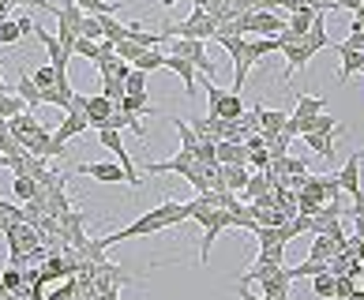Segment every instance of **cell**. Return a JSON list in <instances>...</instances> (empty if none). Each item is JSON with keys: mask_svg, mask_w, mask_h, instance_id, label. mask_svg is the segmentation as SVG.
I'll list each match as a JSON object with an SVG mask.
<instances>
[{"mask_svg": "<svg viewBox=\"0 0 364 300\" xmlns=\"http://www.w3.org/2000/svg\"><path fill=\"white\" fill-rule=\"evenodd\" d=\"M188 210H192V222L203 225V240H199V263H207V259H210V248H214V240H218L225 229H229V210L210 207L203 195L188 199Z\"/></svg>", "mask_w": 364, "mask_h": 300, "instance_id": "1", "label": "cell"}, {"mask_svg": "<svg viewBox=\"0 0 364 300\" xmlns=\"http://www.w3.org/2000/svg\"><path fill=\"white\" fill-rule=\"evenodd\" d=\"M161 34H166V42H169V38H196V42H203V38L218 34V19H214L210 11H203V8H196L184 23H166V31H161Z\"/></svg>", "mask_w": 364, "mask_h": 300, "instance_id": "2", "label": "cell"}, {"mask_svg": "<svg viewBox=\"0 0 364 300\" xmlns=\"http://www.w3.org/2000/svg\"><path fill=\"white\" fill-rule=\"evenodd\" d=\"M98 139H102V146L117 158V166L124 169L128 184H132V192H139V188H143V176H139V169H136V161H132V154L124 150V135H120L117 128H102V132H98Z\"/></svg>", "mask_w": 364, "mask_h": 300, "instance_id": "3", "label": "cell"}, {"mask_svg": "<svg viewBox=\"0 0 364 300\" xmlns=\"http://www.w3.org/2000/svg\"><path fill=\"white\" fill-rule=\"evenodd\" d=\"M248 26L259 38H274L289 26V16L286 11H274V8H263V11H248Z\"/></svg>", "mask_w": 364, "mask_h": 300, "instance_id": "4", "label": "cell"}, {"mask_svg": "<svg viewBox=\"0 0 364 300\" xmlns=\"http://www.w3.org/2000/svg\"><path fill=\"white\" fill-rule=\"evenodd\" d=\"M75 173L90 176V181H98V184H128V176L117 161H83V166H75Z\"/></svg>", "mask_w": 364, "mask_h": 300, "instance_id": "5", "label": "cell"}, {"mask_svg": "<svg viewBox=\"0 0 364 300\" xmlns=\"http://www.w3.org/2000/svg\"><path fill=\"white\" fill-rule=\"evenodd\" d=\"M169 49L177 53V57H184V60H192L203 75H210L214 68H210V60H207V49H203V42H196V38H169Z\"/></svg>", "mask_w": 364, "mask_h": 300, "instance_id": "6", "label": "cell"}, {"mask_svg": "<svg viewBox=\"0 0 364 300\" xmlns=\"http://www.w3.org/2000/svg\"><path fill=\"white\" fill-rule=\"evenodd\" d=\"M192 169H196V154H188V150H181V154H173V158H166V161H151L146 166V176H166V173H177V176H192Z\"/></svg>", "mask_w": 364, "mask_h": 300, "instance_id": "7", "label": "cell"}, {"mask_svg": "<svg viewBox=\"0 0 364 300\" xmlns=\"http://www.w3.org/2000/svg\"><path fill=\"white\" fill-rule=\"evenodd\" d=\"M338 184H342V192L353 195V203L364 199V188H360V150H353V154L346 158V166L338 169Z\"/></svg>", "mask_w": 364, "mask_h": 300, "instance_id": "8", "label": "cell"}, {"mask_svg": "<svg viewBox=\"0 0 364 300\" xmlns=\"http://www.w3.org/2000/svg\"><path fill=\"white\" fill-rule=\"evenodd\" d=\"M331 49L342 57V68H338V87H346L349 83V75H364V53L360 49H349V45H342V42H331Z\"/></svg>", "mask_w": 364, "mask_h": 300, "instance_id": "9", "label": "cell"}, {"mask_svg": "<svg viewBox=\"0 0 364 300\" xmlns=\"http://www.w3.org/2000/svg\"><path fill=\"white\" fill-rule=\"evenodd\" d=\"M282 53H286V72H282V83H286L293 72L308 68V64H312V57H316V49L308 45V42H289V45H282Z\"/></svg>", "mask_w": 364, "mask_h": 300, "instance_id": "10", "label": "cell"}, {"mask_svg": "<svg viewBox=\"0 0 364 300\" xmlns=\"http://www.w3.org/2000/svg\"><path fill=\"white\" fill-rule=\"evenodd\" d=\"M83 109H87V120H90V128L98 132L105 120L113 117V109H117V102H109L105 94L98 90V94H87V102H83Z\"/></svg>", "mask_w": 364, "mask_h": 300, "instance_id": "11", "label": "cell"}, {"mask_svg": "<svg viewBox=\"0 0 364 300\" xmlns=\"http://www.w3.org/2000/svg\"><path fill=\"white\" fill-rule=\"evenodd\" d=\"M34 38L49 49V64L57 68V72H68V60L75 57V53H72V49H64V45H60V38H57V34H49V31H38Z\"/></svg>", "mask_w": 364, "mask_h": 300, "instance_id": "12", "label": "cell"}, {"mask_svg": "<svg viewBox=\"0 0 364 300\" xmlns=\"http://www.w3.org/2000/svg\"><path fill=\"white\" fill-rule=\"evenodd\" d=\"M166 68L181 75V83H184V98H192V94H196V75H199V68H196L192 60L177 57V53H169V57H166Z\"/></svg>", "mask_w": 364, "mask_h": 300, "instance_id": "13", "label": "cell"}, {"mask_svg": "<svg viewBox=\"0 0 364 300\" xmlns=\"http://www.w3.org/2000/svg\"><path fill=\"white\" fill-rule=\"evenodd\" d=\"M214 154H218V166H248V146L245 143L218 139L214 143Z\"/></svg>", "mask_w": 364, "mask_h": 300, "instance_id": "14", "label": "cell"}, {"mask_svg": "<svg viewBox=\"0 0 364 300\" xmlns=\"http://www.w3.org/2000/svg\"><path fill=\"white\" fill-rule=\"evenodd\" d=\"M289 267H282V270H274L271 278H259V285H263V296L267 300H289Z\"/></svg>", "mask_w": 364, "mask_h": 300, "instance_id": "15", "label": "cell"}, {"mask_svg": "<svg viewBox=\"0 0 364 300\" xmlns=\"http://www.w3.org/2000/svg\"><path fill=\"white\" fill-rule=\"evenodd\" d=\"M16 94L26 102V109L46 105V102H42V90L34 87V79H31V72H26V68H19V72H16Z\"/></svg>", "mask_w": 364, "mask_h": 300, "instance_id": "16", "label": "cell"}, {"mask_svg": "<svg viewBox=\"0 0 364 300\" xmlns=\"http://www.w3.org/2000/svg\"><path fill=\"white\" fill-rule=\"evenodd\" d=\"M334 135H346V132H308L304 143L312 146L323 161H334Z\"/></svg>", "mask_w": 364, "mask_h": 300, "instance_id": "17", "label": "cell"}, {"mask_svg": "<svg viewBox=\"0 0 364 300\" xmlns=\"http://www.w3.org/2000/svg\"><path fill=\"white\" fill-rule=\"evenodd\" d=\"M210 117H218V120H229V124H233V120H240V117H245V98H240L237 90H229L225 98L218 102V109H214Z\"/></svg>", "mask_w": 364, "mask_h": 300, "instance_id": "18", "label": "cell"}, {"mask_svg": "<svg viewBox=\"0 0 364 300\" xmlns=\"http://www.w3.org/2000/svg\"><path fill=\"white\" fill-rule=\"evenodd\" d=\"M8 132L16 135L19 146H23V139H31V135H38V132H42V124H38V120L31 117V109H26V113H19V117H11V120H8Z\"/></svg>", "mask_w": 364, "mask_h": 300, "instance_id": "19", "label": "cell"}, {"mask_svg": "<svg viewBox=\"0 0 364 300\" xmlns=\"http://www.w3.org/2000/svg\"><path fill=\"white\" fill-rule=\"evenodd\" d=\"M271 188H274V176L267 173V169H263V173H252V176H248V184H245V192H240V199H248V203H252V199L267 195Z\"/></svg>", "mask_w": 364, "mask_h": 300, "instance_id": "20", "label": "cell"}, {"mask_svg": "<svg viewBox=\"0 0 364 300\" xmlns=\"http://www.w3.org/2000/svg\"><path fill=\"white\" fill-rule=\"evenodd\" d=\"M248 176L252 169L248 166H222V184H225V192H245V184H248Z\"/></svg>", "mask_w": 364, "mask_h": 300, "instance_id": "21", "label": "cell"}, {"mask_svg": "<svg viewBox=\"0 0 364 300\" xmlns=\"http://www.w3.org/2000/svg\"><path fill=\"white\" fill-rule=\"evenodd\" d=\"M286 113L282 109H263V102H259V132L263 135H278V132H286Z\"/></svg>", "mask_w": 364, "mask_h": 300, "instance_id": "22", "label": "cell"}, {"mask_svg": "<svg viewBox=\"0 0 364 300\" xmlns=\"http://www.w3.org/2000/svg\"><path fill=\"white\" fill-rule=\"evenodd\" d=\"M319 113H327V98H316V94H296V120H304V117H319Z\"/></svg>", "mask_w": 364, "mask_h": 300, "instance_id": "23", "label": "cell"}, {"mask_svg": "<svg viewBox=\"0 0 364 300\" xmlns=\"http://www.w3.org/2000/svg\"><path fill=\"white\" fill-rule=\"evenodd\" d=\"M117 105L124 109V113H136V117H154V105H151V98H146V94H124Z\"/></svg>", "mask_w": 364, "mask_h": 300, "instance_id": "24", "label": "cell"}, {"mask_svg": "<svg viewBox=\"0 0 364 300\" xmlns=\"http://www.w3.org/2000/svg\"><path fill=\"white\" fill-rule=\"evenodd\" d=\"M0 293H26V282H23V267H4L0 270Z\"/></svg>", "mask_w": 364, "mask_h": 300, "instance_id": "25", "label": "cell"}, {"mask_svg": "<svg viewBox=\"0 0 364 300\" xmlns=\"http://www.w3.org/2000/svg\"><path fill=\"white\" fill-rule=\"evenodd\" d=\"M229 225H233V229H248V233H255V229H259V222H255V210L245 207V203H237V207L229 210Z\"/></svg>", "mask_w": 364, "mask_h": 300, "instance_id": "26", "label": "cell"}, {"mask_svg": "<svg viewBox=\"0 0 364 300\" xmlns=\"http://www.w3.org/2000/svg\"><path fill=\"white\" fill-rule=\"evenodd\" d=\"M312 293L323 296V300H334V293H338V274L334 270H323V274L312 278Z\"/></svg>", "mask_w": 364, "mask_h": 300, "instance_id": "27", "label": "cell"}, {"mask_svg": "<svg viewBox=\"0 0 364 300\" xmlns=\"http://www.w3.org/2000/svg\"><path fill=\"white\" fill-rule=\"evenodd\" d=\"M83 8V16H117L120 11V0H75Z\"/></svg>", "mask_w": 364, "mask_h": 300, "instance_id": "28", "label": "cell"}, {"mask_svg": "<svg viewBox=\"0 0 364 300\" xmlns=\"http://www.w3.org/2000/svg\"><path fill=\"white\" fill-rule=\"evenodd\" d=\"M102 19V34H105V42H113V45H120L128 38V26L120 23L117 16H98Z\"/></svg>", "mask_w": 364, "mask_h": 300, "instance_id": "29", "label": "cell"}, {"mask_svg": "<svg viewBox=\"0 0 364 300\" xmlns=\"http://www.w3.org/2000/svg\"><path fill=\"white\" fill-rule=\"evenodd\" d=\"M338 252V244H334L331 237L323 233H312V252H308V259H323V263H331V255Z\"/></svg>", "mask_w": 364, "mask_h": 300, "instance_id": "30", "label": "cell"}, {"mask_svg": "<svg viewBox=\"0 0 364 300\" xmlns=\"http://www.w3.org/2000/svg\"><path fill=\"white\" fill-rule=\"evenodd\" d=\"M316 16H319V11H312V8H304V11H289V31L304 38L308 31H312V23H316Z\"/></svg>", "mask_w": 364, "mask_h": 300, "instance_id": "31", "label": "cell"}, {"mask_svg": "<svg viewBox=\"0 0 364 300\" xmlns=\"http://www.w3.org/2000/svg\"><path fill=\"white\" fill-rule=\"evenodd\" d=\"M132 68H139V72L151 75V72H158V68H166V53H158V49H143V53H139V60L132 64Z\"/></svg>", "mask_w": 364, "mask_h": 300, "instance_id": "32", "label": "cell"}, {"mask_svg": "<svg viewBox=\"0 0 364 300\" xmlns=\"http://www.w3.org/2000/svg\"><path fill=\"white\" fill-rule=\"evenodd\" d=\"M11 192H16V199L31 203L34 192H38V181H34V176H26V173H19V176H11Z\"/></svg>", "mask_w": 364, "mask_h": 300, "instance_id": "33", "label": "cell"}, {"mask_svg": "<svg viewBox=\"0 0 364 300\" xmlns=\"http://www.w3.org/2000/svg\"><path fill=\"white\" fill-rule=\"evenodd\" d=\"M19 113H26V102L19 98V94H0V117L4 120H11V117H19Z\"/></svg>", "mask_w": 364, "mask_h": 300, "instance_id": "34", "label": "cell"}, {"mask_svg": "<svg viewBox=\"0 0 364 300\" xmlns=\"http://www.w3.org/2000/svg\"><path fill=\"white\" fill-rule=\"evenodd\" d=\"M31 79H34L38 90H49V87H57V68H53V64H38Z\"/></svg>", "mask_w": 364, "mask_h": 300, "instance_id": "35", "label": "cell"}, {"mask_svg": "<svg viewBox=\"0 0 364 300\" xmlns=\"http://www.w3.org/2000/svg\"><path fill=\"white\" fill-rule=\"evenodd\" d=\"M102 94H105V98H109V102H120V98H124V79H120V75H102Z\"/></svg>", "mask_w": 364, "mask_h": 300, "instance_id": "36", "label": "cell"}, {"mask_svg": "<svg viewBox=\"0 0 364 300\" xmlns=\"http://www.w3.org/2000/svg\"><path fill=\"white\" fill-rule=\"evenodd\" d=\"M16 42H23L19 23L16 19H0V45H16Z\"/></svg>", "mask_w": 364, "mask_h": 300, "instance_id": "37", "label": "cell"}, {"mask_svg": "<svg viewBox=\"0 0 364 300\" xmlns=\"http://www.w3.org/2000/svg\"><path fill=\"white\" fill-rule=\"evenodd\" d=\"M79 34H83V38H90V42H102V19L98 16H83V26H79Z\"/></svg>", "mask_w": 364, "mask_h": 300, "instance_id": "38", "label": "cell"}, {"mask_svg": "<svg viewBox=\"0 0 364 300\" xmlns=\"http://www.w3.org/2000/svg\"><path fill=\"white\" fill-rule=\"evenodd\" d=\"M75 53H79V57H87V60H98V57H102V45L79 34V38H75Z\"/></svg>", "mask_w": 364, "mask_h": 300, "instance_id": "39", "label": "cell"}, {"mask_svg": "<svg viewBox=\"0 0 364 300\" xmlns=\"http://www.w3.org/2000/svg\"><path fill=\"white\" fill-rule=\"evenodd\" d=\"M124 90H128V94H146V72H139V68H132L128 79H124Z\"/></svg>", "mask_w": 364, "mask_h": 300, "instance_id": "40", "label": "cell"}, {"mask_svg": "<svg viewBox=\"0 0 364 300\" xmlns=\"http://www.w3.org/2000/svg\"><path fill=\"white\" fill-rule=\"evenodd\" d=\"M248 166L252 169H271V150H267V146H259V150H248Z\"/></svg>", "mask_w": 364, "mask_h": 300, "instance_id": "41", "label": "cell"}, {"mask_svg": "<svg viewBox=\"0 0 364 300\" xmlns=\"http://www.w3.org/2000/svg\"><path fill=\"white\" fill-rule=\"evenodd\" d=\"M139 53H143V45L128 42V38H124V42L117 45V57H120V60H128V64H136V60H139Z\"/></svg>", "mask_w": 364, "mask_h": 300, "instance_id": "42", "label": "cell"}, {"mask_svg": "<svg viewBox=\"0 0 364 300\" xmlns=\"http://www.w3.org/2000/svg\"><path fill=\"white\" fill-rule=\"evenodd\" d=\"M225 94H229V90L214 87V79H207V105H210V113H214V109H218V102L225 98ZM210 113H207V117H210Z\"/></svg>", "mask_w": 364, "mask_h": 300, "instance_id": "43", "label": "cell"}, {"mask_svg": "<svg viewBox=\"0 0 364 300\" xmlns=\"http://www.w3.org/2000/svg\"><path fill=\"white\" fill-rule=\"evenodd\" d=\"M286 173H289V176H308V161H304V158L286 154Z\"/></svg>", "mask_w": 364, "mask_h": 300, "instance_id": "44", "label": "cell"}, {"mask_svg": "<svg viewBox=\"0 0 364 300\" xmlns=\"http://www.w3.org/2000/svg\"><path fill=\"white\" fill-rule=\"evenodd\" d=\"M323 184H327V199H331V203H338V195H342L338 173H327V176H323Z\"/></svg>", "mask_w": 364, "mask_h": 300, "instance_id": "45", "label": "cell"}, {"mask_svg": "<svg viewBox=\"0 0 364 300\" xmlns=\"http://www.w3.org/2000/svg\"><path fill=\"white\" fill-rule=\"evenodd\" d=\"M16 23H19V34H23V38H34L38 31H42V26H38L31 16H16Z\"/></svg>", "mask_w": 364, "mask_h": 300, "instance_id": "46", "label": "cell"}, {"mask_svg": "<svg viewBox=\"0 0 364 300\" xmlns=\"http://www.w3.org/2000/svg\"><path fill=\"white\" fill-rule=\"evenodd\" d=\"M19 4H38V8H42V11H53V16H57V8H53L49 0H19Z\"/></svg>", "mask_w": 364, "mask_h": 300, "instance_id": "47", "label": "cell"}, {"mask_svg": "<svg viewBox=\"0 0 364 300\" xmlns=\"http://www.w3.org/2000/svg\"><path fill=\"white\" fill-rule=\"evenodd\" d=\"M8 225H11V218L4 214V207H0V233H4V229H8Z\"/></svg>", "mask_w": 364, "mask_h": 300, "instance_id": "48", "label": "cell"}, {"mask_svg": "<svg viewBox=\"0 0 364 300\" xmlns=\"http://www.w3.org/2000/svg\"><path fill=\"white\" fill-rule=\"evenodd\" d=\"M4 90H11V87H8V83H4V75H0V94H4Z\"/></svg>", "mask_w": 364, "mask_h": 300, "instance_id": "49", "label": "cell"}, {"mask_svg": "<svg viewBox=\"0 0 364 300\" xmlns=\"http://www.w3.org/2000/svg\"><path fill=\"white\" fill-rule=\"evenodd\" d=\"M173 4H177V0H161V8H173Z\"/></svg>", "mask_w": 364, "mask_h": 300, "instance_id": "50", "label": "cell"}, {"mask_svg": "<svg viewBox=\"0 0 364 300\" xmlns=\"http://www.w3.org/2000/svg\"><path fill=\"white\" fill-rule=\"evenodd\" d=\"M0 132H8V120L4 117H0Z\"/></svg>", "mask_w": 364, "mask_h": 300, "instance_id": "51", "label": "cell"}]
</instances>
